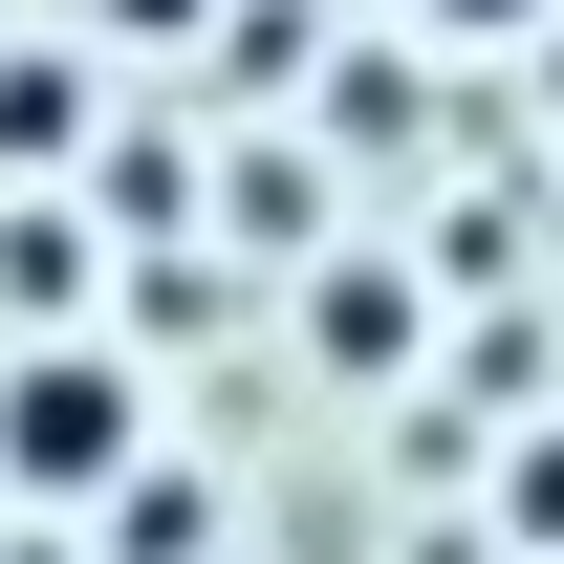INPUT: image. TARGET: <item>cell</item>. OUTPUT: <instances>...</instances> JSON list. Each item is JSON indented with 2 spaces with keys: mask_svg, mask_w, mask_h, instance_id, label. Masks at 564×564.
Masks as SVG:
<instances>
[{
  "mask_svg": "<svg viewBox=\"0 0 564 564\" xmlns=\"http://www.w3.org/2000/svg\"><path fill=\"white\" fill-rule=\"evenodd\" d=\"M0 478H22V499H109V478H152V391H131V348H22V369H0Z\"/></svg>",
  "mask_w": 564,
  "mask_h": 564,
  "instance_id": "6da1fadb",
  "label": "cell"
},
{
  "mask_svg": "<svg viewBox=\"0 0 564 564\" xmlns=\"http://www.w3.org/2000/svg\"><path fill=\"white\" fill-rule=\"evenodd\" d=\"M0 152H22V174H66V152H87V66H66V44L0 66Z\"/></svg>",
  "mask_w": 564,
  "mask_h": 564,
  "instance_id": "7a4b0ae2",
  "label": "cell"
},
{
  "mask_svg": "<svg viewBox=\"0 0 564 564\" xmlns=\"http://www.w3.org/2000/svg\"><path fill=\"white\" fill-rule=\"evenodd\" d=\"M326 369H413V282H391V261L326 282Z\"/></svg>",
  "mask_w": 564,
  "mask_h": 564,
  "instance_id": "3957f363",
  "label": "cell"
},
{
  "mask_svg": "<svg viewBox=\"0 0 564 564\" xmlns=\"http://www.w3.org/2000/svg\"><path fill=\"white\" fill-rule=\"evenodd\" d=\"M499 543L564 564V434H521V456H499Z\"/></svg>",
  "mask_w": 564,
  "mask_h": 564,
  "instance_id": "277c9868",
  "label": "cell"
},
{
  "mask_svg": "<svg viewBox=\"0 0 564 564\" xmlns=\"http://www.w3.org/2000/svg\"><path fill=\"white\" fill-rule=\"evenodd\" d=\"M434 22H456V44H521V22H564V0H434Z\"/></svg>",
  "mask_w": 564,
  "mask_h": 564,
  "instance_id": "5b68a950",
  "label": "cell"
}]
</instances>
